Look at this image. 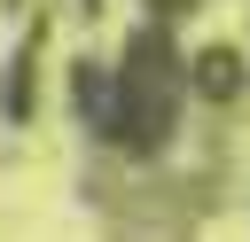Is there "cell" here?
Wrapping results in <instances>:
<instances>
[{"instance_id":"obj_1","label":"cell","mask_w":250,"mask_h":242,"mask_svg":"<svg viewBox=\"0 0 250 242\" xmlns=\"http://www.w3.org/2000/svg\"><path fill=\"white\" fill-rule=\"evenodd\" d=\"M78 101H86V117H94L102 141H117L133 156H156L172 141V117H180V62H172L164 23H141L125 39V62H117V86L109 94L78 70Z\"/></svg>"},{"instance_id":"obj_2","label":"cell","mask_w":250,"mask_h":242,"mask_svg":"<svg viewBox=\"0 0 250 242\" xmlns=\"http://www.w3.org/2000/svg\"><path fill=\"white\" fill-rule=\"evenodd\" d=\"M195 86H203L211 101H234V94H242V55H234V47H203V55H195Z\"/></svg>"},{"instance_id":"obj_3","label":"cell","mask_w":250,"mask_h":242,"mask_svg":"<svg viewBox=\"0 0 250 242\" xmlns=\"http://www.w3.org/2000/svg\"><path fill=\"white\" fill-rule=\"evenodd\" d=\"M31 62H39V31H31L23 47H16V62H8V86H0V109H8L16 125L31 117Z\"/></svg>"}]
</instances>
